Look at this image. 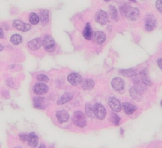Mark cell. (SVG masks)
I'll return each mask as SVG.
<instances>
[{
  "label": "cell",
  "instance_id": "20",
  "mask_svg": "<svg viewBox=\"0 0 162 148\" xmlns=\"http://www.w3.org/2000/svg\"><path fill=\"white\" fill-rule=\"evenodd\" d=\"M93 34H94V32L92 30L91 26L90 24L88 23V24H87L84 30L83 31V36L85 39L88 40H91V39H92V37H93Z\"/></svg>",
  "mask_w": 162,
  "mask_h": 148
},
{
  "label": "cell",
  "instance_id": "5",
  "mask_svg": "<svg viewBox=\"0 0 162 148\" xmlns=\"http://www.w3.org/2000/svg\"><path fill=\"white\" fill-rule=\"evenodd\" d=\"M93 108L95 117L99 120H103L105 118L106 115V111L103 105L100 103H96L94 105Z\"/></svg>",
  "mask_w": 162,
  "mask_h": 148
},
{
  "label": "cell",
  "instance_id": "29",
  "mask_svg": "<svg viewBox=\"0 0 162 148\" xmlns=\"http://www.w3.org/2000/svg\"><path fill=\"white\" fill-rule=\"evenodd\" d=\"M29 21L33 25H36L39 22V17L35 13H31L29 16Z\"/></svg>",
  "mask_w": 162,
  "mask_h": 148
},
{
  "label": "cell",
  "instance_id": "3",
  "mask_svg": "<svg viewBox=\"0 0 162 148\" xmlns=\"http://www.w3.org/2000/svg\"><path fill=\"white\" fill-rule=\"evenodd\" d=\"M73 121L77 127L80 128H84L86 125V118L85 115L81 111H77L74 113Z\"/></svg>",
  "mask_w": 162,
  "mask_h": 148
},
{
  "label": "cell",
  "instance_id": "6",
  "mask_svg": "<svg viewBox=\"0 0 162 148\" xmlns=\"http://www.w3.org/2000/svg\"><path fill=\"white\" fill-rule=\"evenodd\" d=\"M95 20L101 25H105L108 22V15L105 11L99 10L96 14Z\"/></svg>",
  "mask_w": 162,
  "mask_h": 148
},
{
  "label": "cell",
  "instance_id": "11",
  "mask_svg": "<svg viewBox=\"0 0 162 148\" xmlns=\"http://www.w3.org/2000/svg\"><path fill=\"white\" fill-rule=\"evenodd\" d=\"M108 103L112 110L115 112H119L122 110V106L118 99L115 98H110L109 99Z\"/></svg>",
  "mask_w": 162,
  "mask_h": 148
},
{
  "label": "cell",
  "instance_id": "4",
  "mask_svg": "<svg viewBox=\"0 0 162 148\" xmlns=\"http://www.w3.org/2000/svg\"><path fill=\"white\" fill-rule=\"evenodd\" d=\"M157 25V20L154 15H148L145 18V28L147 31H152Z\"/></svg>",
  "mask_w": 162,
  "mask_h": 148
},
{
  "label": "cell",
  "instance_id": "33",
  "mask_svg": "<svg viewBox=\"0 0 162 148\" xmlns=\"http://www.w3.org/2000/svg\"><path fill=\"white\" fill-rule=\"evenodd\" d=\"M158 65L160 68V69L162 70V58L158 60Z\"/></svg>",
  "mask_w": 162,
  "mask_h": 148
},
{
  "label": "cell",
  "instance_id": "19",
  "mask_svg": "<svg viewBox=\"0 0 162 148\" xmlns=\"http://www.w3.org/2000/svg\"><path fill=\"white\" fill-rule=\"evenodd\" d=\"M122 108L125 113L127 115H132L136 110L137 107L129 102H124L122 104Z\"/></svg>",
  "mask_w": 162,
  "mask_h": 148
},
{
  "label": "cell",
  "instance_id": "38",
  "mask_svg": "<svg viewBox=\"0 0 162 148\" xmlns=\"http://www.w3.org/2000/svg\"><path fill=\"white\" fill-rule=\"evenodd\" d=\"M161 105L162 106V100H161Z\"/></svg>",
  "mask_w": 162,
  "mask_h": 148
},
{
  "label": "cell",
  "instance_id": "22",
  "mask_svg": "<svg viewBox=\"0 0 162 148\" xmlns=\"http://www.w3.org/2000/svg\"><path fill=\"white\" fill-rule=\"evenodd\" d=\"M39 16L43 24H46L49 21V11L47 10H43L40 11Z\"/></svg>",
  "mask_w": 162,
  "mask_h": 148
},
{
  "label": "cell",
  "instance_id": "12",
  "mask_svg": "<svg viewBox=\"0 0 162 148\" xmlns=\"http://www.w3.org/2000/svg\"><path fill=\"white\" fill-rule=\"evenodd\" d=\"M27 142V144L30 147L32 148H35L38 145V142H39L38 137L35 133L31 132L29 134H28Z\"/></svg>",
  "mask_w": 162,
  "mask_h": 148
},
{
  "label": "cell",
  "instance_id": "32",
  "mask_svg": "<svg viewBox=\"0 0 162 148\" xmlns=\"http://www.w3.org/2000/svg\"><path fill=\"white\" fill-rule=\"evenodd\" d=\"M27 138H28V135L27 134H20V139L22 141H27Z\"/></svg>",
  "mask_w": 162,
  "mask_h": 148
},
{
  "label": "cell",
  "instance_id": "13",
  "mask_svg": "<svg viewBox=\"0 0 162 148\" xmlns=\"http://www.w3.org/2000/svg\"><path fill=\"white\" fill-rule=\"evenodd\" d=\"M33 105L35 108L43 110L46 106V100L42 97H36L33 99Z\"/></svg>",
  "mask_w": 162,
  "mask_h": 148
},
{
  "label": "cell",
  "instance_id": "28",
  "mask_svg": "<svg viewBox=\"0 0 162 148\" xmlns=\"http://www.w3.org/2000/svg\"><path fill=\"white\" fill-rule=\"evenodd\" d=\"M11 42L15 45H18L22 41V37L19 34H14L11 37Z\"/></svg>",
  "mask_w": 162,
  "mask_h": 148
},
{
  "label": "cell",
  "instance_id": "30",
  "mask_svg": "<svg viewBox=\"0 0 162 148\" xmlns=\"http://www.w3.org/2000/svg\"><path fill=\"white\" fill-rule=\"evenodd\" d=\"M37 78L38 81L43 82H47L49 81V78L47 75H44V74H40V75H38Z\"/></svg>",
  "mask_w": 162,
  "mask_h": 148
},
{
  "label": "cell",
  "instance_id": "21",
  "mask_svg": "<svg viewBox=\"0 0 162 148\" xmlns=\"http://www.w3.org/2000/svg\"><path fill=\"white\" fill-rule=\"evenodd\" d=\"M140 76L142 82L147 85H151L152 84V81L150 78L148 76V74L146 72V70H143L140 72Z\"/></svg>",
  "mask_w": 162,
  "mask_h": 148
},
{
  "label": "cell",
  "instance_id": "14",
  "mask_svg": "<svg viewBox=\"0 0 162 148\" xmlns=\"http://www.w3.org/2000/svg\"><path fill=\"white\" fill-rule=\"evenodd\" d=\"M113 88L116 90H121L124 87V81L120 77H115L112 81Z\"/></svg>",
  "mask_w": 162,
  "mask_h": 148
},
{
  "label": "cell",
  "instance_id": "9",
  "mask_svg": "<svg viewBox=\"0 0 162 148\" xmlns=\"http://www.w3.org/2000/svg\"><path fill=\"white\" fill-rule=\"evenodd\" d=\"M130 95L131 98L136 101H140L142 98V91L138 87H132L130 89Z\"/></svg>",
  "mask_w": 162,
  "mask_h": 148
},
{
  "label": "cell",
  "instance_id": "17",
  "mask_svg": "<svg viewBox=\"0 0 162 148\" xmlns=\"http://www.w3.org/2000/svg\"><path fill=\"white\" fill-rule=\"evenodd\" d=\"M43 44V41L40 38L34 39L28 44V48L31 50H37L39 49Z\"/></svg>",
  "mask_w": 162,
  "mask_h": 148
},
{
  "label": "cell",
  "instance_id": "24",
  "mask_svg": "<svg viewBox=\"0 0 162 148\" xmlns=\"http://www.w3.org/2000/svg\"><path fill=\"white\" fill-rule=\"evenodd\" d=\"M120 73L121 75L125 77H133L137 75V72L134 69H127V70H120Z\"/></svg>",
  "mask_w": 162,
  "mask_h": 148
},
{
  "label": "cell",
  "instance_id": "25",
  "mask_svg": "<svg viewBox=\"0 0 162 148\" xmlns=\"http://www.w3.org/2000/svg\"><path fill=\"white\" fill-rule=\"evenodd\" d=\"M109 11H110V15L112 19L115 20V22H117L118 20V14L117 12V8H115L114 6H110L109 8Z\"/></svg>",
  "mask_w": 162,
  "mask_h": 148
},
{
  "label": "cell",
  "instance_id": "2",
  "mask_svg": "<svg viewBox=\"0 0 162 148\" xmlns=\"http://www.w3.org/2000/svg\"><path fill=\"white\" fill-rule=\"evenodd\" d=\"M43 47L46 51L49 53H52L55 50L56 43L53 38L51 36L46 35L43 41Z\"/></svg>",
  "mask_w": 162,
  "mask_h": 148
},
{
  "label": "cell",
  "instance_id": "23",
  "mask_svg": "<svg viewBox=\"0 0 162 148\" xmlns=\"http://www.w3.org/2000/svg\"><path fill=\"white\" fill-rule=\"evenodd\" d=\"M94 86V82L91 79H85L82 82V87L85 90H91Z\"/></svg>",
  "mask_w": 162,
  "mask_h": 148
},
{
  "label": "cell",
  "instance_id": "31",
  "mask_svg": "<svg viewBox=\"0 0 162 148\" xmlns=\"http://www.w3.org/2000/svg\"><path fill=\"white\" fill-rule=\"evenodd\" d=\"M156 7L159 12L162 13V0H158L156 3Z\"/></svg>",
  "mask_w": 162,
  "mask_h": 148
},
{
  "label": "cell",
  "instance_id": "15",
  "mask_svg": "<svg viewBox=\"0 0 162 148\" xmlns=\"http://www.w3.org/2000/svg\"><path fill=\"white\" fill-rule=\"evenodd\" d=\"M56 117L60 123H63L67 122L69 120V114L65 110H60L56 113Z\"/></svg>",
  "mask_w": 162,
  "mask_h": 148
},
{
  "label": "cell",
  "instance_id": "36",
  "mask_svg": "<svg viewBox=\"0 0 162 148\" xmlns=\"http://www.w3.org/2000/svg\"><path fill=\"white\" fill-rule=\"evenodd\" d=\"M3 46H2V45H1V44H0V51H2V50H3Z\"/></svg>",
  "mask_w": 162,
  "mask_h": 148
},
{
  "label": "cell",
  "instance_id": "1",
  "mask_svg": "<svg viewBox=\"0 0 162 148\" xmlns=\"http://www.w3.org/2000/svg\"><path fill=\"white\" fill-rule=\"evenodd\" d=\"M120 10L122 15L129 20L136 21L140 18V10L136 8H132L128 4H122L120 7Z\"/></svg>",
  "mask_w": 162,
  "mask_h": 148
},
{
  "label": "cell",
  "instance_id": "10",
  "mask_svg": "<svg viewBox=\"0 0 162 148\" xmlns=\"http://www.w3.org/2000/svg\"><path fill=\"white\" fill-rule=\"evenodd\" d=\"M13 25L17 29L22 32H27L31 28V25L29 24H26L19 20H15L14 22Z\"/></svg>",
  "mask_w": 162,
  "mask_h": 148
},
{
  "label": "cell",
  "instance_id": "27",
  "mask_svg": "<svg viewBox=\"0 0 162 148\" xmlns=\"http://www.w3.org/2000/svg\"><path fill=\"white\" fill-rule=\"evenodd\" d=\"M110 122L113 124L115 125H118L120 122V118L116 113H112L110 115Z\"/></svg>",
  "mask_w": 162,
  "mask_h": 148
},
{
  "label": "cell",
  "instance_id": "34",
  "mask_svg": "<svg viewBox=\"0 0 162 148\" xmlns=\"http://www.w3.org/2000/svg\"><path fill=\"white\" fill-rule=\"evenodd\" d=\"M4 37V33L2 28L0 27V39H2Z\"/></svg>",
  "mask_w": 162,
  "mask_h": 148
},
{
  "label": "cell",
  "instance_id": "35",
  "mask_svg": "<svg viewBox=\"0 0 162 148\" xmlns=\"http://www.w3.org/2000/svg\"><path fill=\"white\" fill-rule=\"evenodd\" d=\"M38 148H46V147L45 146V145H44V144H40L39 147H38Z\"/></svg>",
  "mask_w": 162,
  "mask_h": 148
},
{
  "label": "cell",
  "instance_id": "37",
  "mask_svg": "<svg viewBox=\"0 0 162 148\" xmlns=\"http://www.w3.org/2000/svg\"><path fill=\"white\" fill-rule=\"evenodd\" d=\"M15 148H22L21 147H20V146H18V147H16Z\"/></svg>",
  "mask_w": 162,
  "mask_h": 148
},
{
  "label": "cell",
  "instance_id": "26",
  "mask_svg": "<svg viewBox=\"0 0 162 148\" xmlns=\"http://www.w3.org/2000/svg\"><path fill=\"white\" fill-rule=\"evenodd\" d=\"M86 115H88V117H89L91 118H93L94 117H95L94 112V108L90 104H88L86 105Z\"/></svg>",
  "mask_w": 162,
  "mask_h": 148
},
{
  "label": "cell",
  "instance_id": "18",
  "mask_svg": "<svg viewBox=\"0 0 162 148\" xmlns=\"http://www.w3.org/2000/svg\"><path fill=\"white\" fill-rule=\"evenodd\" d=\"M73 98V94L70 92H67L65 93L63 96H62L60 98L58 99L57 104L61 105L66 103V102L70 101Z\"/></svg>",
  "mask_w": 162,
  "mask_h": 148
},
{
  "label": "cell",
  "instance_id": "8",
  "mask_svg": "<svg viewBox=\"0 0 162 148\" xmlns=\"http://www.w3.org/2000/svg\"><path fill=\"white\" fill-rule=\"evenodd\" d=\"M68 81L73 85H77L82 82V78L77 73H72L68 77Z\"/></svg>",
  "mask_w": 162,
  "mask_h": 148
},
{
  "label": "cell",
  "instance_id": "16",
  "mask_svg": "<svg viewBox=\"0 0 162 148\" xmlns=\"http://www.w3.org/2000/svg\"><path fill=\"white\" fill-rule=\"evenodd\" d=\"M92 39H94V41L98 44H101L104 43L106 40V36L105 33L101 31H97L94 32L93 37Z\"/></svg>",
  "mask_w": 162,
  "mask_h": 148
},
{
  "label": "cell",
  "instance_id": "7",
  "mask_svg": "<svg viewBox=\"0 0 162 148\" xmlns=\"http://www.w3.org/2000/svg\"><path fill=\"white\" fill-rule=\"evenodd\" d=\"M34 92L38 95H43L48 92V87L47 85L43 83H37L33 87Z\"/></svg>",
  "mask_w": 162,
  "mask_h": 148
}]
</instances>
